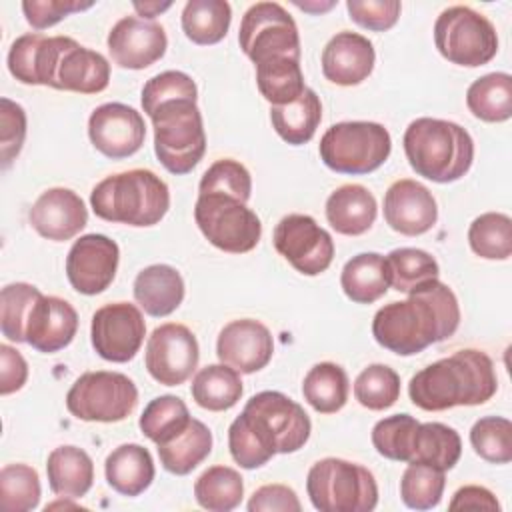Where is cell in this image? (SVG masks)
<instances>
[{
	"mask_svg": "<svg viewBox=\"0 0 512 512\" xmlns=\"http://www.w3.org/2000/svg\"><path fill=\"white\" fill-rule=\"evenodd\" d=\"M312 422L304 408L276 390L254 394L228 428L234 462L246 470L264 466L274 454H292L310 438Z\"/></svg>",
	"mask_w": 512,
	"mask_h": 512,
	"instance_id": "cell-1",
	"label": "cell"
},
{
	"mask_svg": "<svg viewBox=\"0 0 512 512\" xmlns=\"http://www.w3.org/2000/svg\"><path fill=\"white\" fill-rule=\"evenodd\" d=\"M460 324L456 294L438 278L428 280L408 294V300L382 306L372 320L374 340L398 354L412 356L450 338Z\"/></svg>",
	"mask_w": 512,
	"mask_h": 512,
	"instance_id": "cell-2",
	"label": "cell"
},
{
	"mask_svg": "<svg viewBox=\"0 0 512 512\" xmlns=\"http://www.w3.org/2000/svg\"><path fill=\"white\" fill-rule=\"evenodd\" d=\"M496 390L498 378L492 358L474 348L458 350L428 364L408 382L412 404L428 412L478 406L488 402Z\"/></svg>",
	"mask_w": 512,
	"mask_h": 512,
	"instance_id": "cell-3",
	"label": "cell"
},
{
	"mask_svg": "<svg viewBox=\"0 0 512 512\" xmlns=\"http://www.w3.org/2000/svg\"><path fill=\"white\" fill-rule=\"evenodd\" d=\"M402 142L412 170L438 184L460 180L474 160L472 136L450 120L416 118L408 124Z\"/></svg>",
	"mask_w": 512,
	"mask_h": 512,
	"instance_id": "cell-4",
	"label": "cell"
},
{
	"mask_svg": "<svg viewBox=\"0 0 512 512\" xmlns=\"http://www.w3.org/2000/svg\"><path fill=\"white\" fill-rule=\"evenodd\" d=\"M90 206L106 222L154 226L170 208V190L152 170L134 168L100 180L90 192Z\"/></svg>",
	"mask_w": 512,
	"mask_h": 512,
	"instance_id": "cell-5",
	"label": "cell"
},
{
	"mask_svg": "<svg viewBox=\"0 0 512 512\" xmlns=\"http://www.w3.org/2000/svg\"><path fill=\"white\" fill-rule=\"evenodd\" d=\"M154 128V152L172 174H188L206 152V132L196 98L160 102L148 112Z\"/></svg>",
	"mask_w": 512,
	"mask_h": 512,
	"instance_id": "cell-6",
	"label": "cell"
},
{
	"mask_svg": "<svg viewBox=\"0 0 512 512\" xmlns=\"http://www.w3.org/2000/svg\"><path fill=\"white\" fill-rule=\"evenodd\" d=\"M306 492L320 512H370L378 504L374 474L342 458H322L306 476Z\"/></svg>",
	"mask_w": 512,
	"mask_h": 512,
	"instance_id": "cell-7",
	"label": "cell"
},
{
	"mask_svg": "<svg viewBox=\"0 0 512 512\" xmlns=\"http://www.w3.org/2000/svg\"><path fill=\"white\" fill-rule=\"evenodd\" d=\"M390 150V132L382 124L366 120L332 124L318 144L322 162L338 174L374 172L388 160Z\"/></svg>",
	"mask_w": 512,
	"mask_h": 512,
	"instance_id": "cell-8",
	"label": "cell"
},
{
	"mask_svg": "<svg viewBox=\"0 0 512 512\" xmlns=\"http://www.w3.org/2000/svg\"><path fill=\"white\" fill-rule=\"evenodd\" d=\"M434 44L438 52L458 66H484L498 52L494 24L470 6H450L434 22Z\"/></svg>",
	"mask_w": 512,
	"mask_h": 512,
	"instance_id": "cell-9",
	"label": "cell"
},
{
	"mask_svg": "<svg viewBox=\"0 0 512 512\" xmlns=\"http://www.w3.org/2000/svg\"><path fill=\"white\" fill-rule=\"evenodd\" d=\"M194 220L212 246L230 254L254 250L262 236V224L256 212L246 202L226 194H198Z\"/></svg>",
	"mask_w": 512,
	"mask_h": 512,
	"instance_id": "cell-10",
	"label": "cell"
},
{
	"mask_svg": "<svg viewBox=\"0 0 512 512\" xmlns=\"http://www.w3.org/2000/svg\"><path fill=\"white\" fill-rule=\"evenodd\" d=\"M138 404L136 384L122 372L94 370L74 380L66 394V408L86 422H120Z\"/></svg>",
	"mask_w": 512,
	"mask_h": 512,
	"instance_id": "cell-11",
	"label": "cell"
},
{
	"mask_svg": "<svg viewBox=\"0 0 512 512\" xmlns=\"http://www.w3.org/2000/svg\"><path fill=\"white\" fill-rule=\"evenodd\" d=\"M238 42L254 66L272 58L300 60L302 54L298 26L278 2L252 4L242 16Z\"/></svg>",
	"mask_w": 512,
	"mask_h": 512,
	"instance_id": "cell-12",
	"label": "cell"
},
{
	"mask_svg": "<svg viewBox=\"0 0 512 512\" xmlns=\"http://www.w3.org/2000/svg\"><path fill=\"white\" fill-rule=\"evenodd\" d=\"M276 252L300 274L318 276L334 258L332 236L308 214L284 216L272 234Z\"/></svg>",
	"mask_w": 512,
	"mask_h": 512,
	"instance_id": "cell-13",
	"label": "cell"
},
{
	"mask_svg": "<svg viewBox=\"0 0 512 512\" xmlns=\"http://www.w3.org/2000/svg\"><path fill=\"white\" fill-rule=\"evenodd\" d=\"M200 348L194 332L176 322H166L148 336L144 364L148 374L164 386L184 384L196 370Z\"/></svg>",
	"mask_w": 512,
	"mask_h": 512,
	"instance_id": "cell-14",
	"label": "cell"
},
{
	"mask_svg": "<svg viewBox=\"0 0 512 512\" xmlns=\"http://www.w3.org/2000/svg\"><path fill=\"white\" fill-rule=\"evenodd\" d=\"M146 336L142 312L130 302L104 304L92 314L90 338L96 354L108 362H128L136 356Z\"/></svg>",
	"mask_w": 512,
	"mask_h": 512,
	"instance_id": "cell-15",
	"label": "cell"
},
{
	"mask_svg": "<svg viewBox=\"0 0 512 512\" xmlns=\"http://www.w3.org/2000/svg\"><path fill=\"white\" fill-rule=\"evenodd\" d=\"M92 146L106 158L120 160L136 154L146 138V124L138 110L122 102H106L88 118Z\"/></svg>",
	"mask_w": 512,
	"mask_h": 512,
	"instance_id": "cell-16",
	"label": "cell"
},
{
	"mask_svg": "<svg viewBox=\"0 0 512 512\" xmlns=\"http://www.w3.org/2000/svg\"><path fill=\"white\" fill-rule=\"evenodd\" d=\"M120 248L104 234L80 236L66 256V276L70 286L86 296L104 292L118 268Z\"/></svg>",
	"mask_w": 512,
	"mask_h": 512,
	"instance_id": "cell-17",
	"label": "cell"
},
{
	"mask_svg": "<svg viewBox=\"0 0 512 512\" xmlns=\"http://www.w3.org/2000/svg\"><path fill=\"white\" fill-rule=\"evenodd\" d=\"M106 44L114 64L128 70H142L166 54L168 38L158 22L124 16L108 32Z\"/></svg>",
	"mask_w": 512,
	"mask_h": 512,
	"instance_id": "cell-18",
	"label": "cell"
},
{
	"mask_svg": "<svg viewBox=\"0 0 512 512\" xmlns=\"http://www.w3.org/2000/svg\"><path fill=\"white\" fill-rule=\"evenodd\" d=\"M74 38L44 36L42 32H28L18 36L8 50V70L22 84H56V70L64 50Z\"/></svg>",
	"mask_w": 512,
	"mask_h": 512,
	"instance_id": "cell-19",
	"label": "cell"
},
{
	"mask_svg": "<svg viewBox=\"0 0 512 512\" xmlns=\"http://www.w3.org/2000/svg\"><path fill=\"white\" fill-rule=\"evenodd\" d=\"M216 354L222 364H228L236 372L252 374L272 360L274 340L262 322L254 318H240L228 322L220 330Z\"/></svg>",
	"mask_w": 512,
	"mask_h": 512,
	"instance_id": "cell-20",
	"label": "cell"
},
{
	"mask_svg": "<svg viewBox=\"0 0 512 512\" xmlns=\"http://www.w3.org/2000/svg\"><path fill=\"white\" fill-rule=\"evenodd\" d=\"M384 220L398 234L420 236L436 224L438 206L424 184L402 178L384 194Z\"/></svg>",
	"mask_w": 512,
	"mask_h": 512,
	"instance_id": "cell-21",
	"label": "cell"
},
{
	"mask_svg": "<svg viewBox=\"0 0 512 512\" xmlns=\"http://www.w3.org/2000/svg\"><path fill=\"white\" fill-rule=\"evenodd\" d=\"M30 226L48 240L64 242L74 238L88 224L84 200L70 188L44 190L28 212Z\"/></svg>",
	"mask_w": 512,
	"mask_h": 512,
	"instance_id": "cell-22",
	"label": "cell"
},
{
	"mask_svg": "<svg viewBox=\"0 0 512 512\" xmlns=\"http://www.w3.org/2000/svg\"><path fill=\"white\" fill-rule=\"evenodd\" d=\"M376 62L372 42L350 30L334 34L322 50V74L338 86H356L364 82Z\"/></svg>",
	"mask_w": 512,
	"mask_h": 512,
	"instance_id": "cell-23",
	"label": "cell"
},
{
	"mask_svg": "<svg viewBox=\"0 0 512 512\" xmlns=\"http://www.w3.org/2000/svg\"><path fill=\"white\" fill-rule=\"evenodd\" d=\"M78 330V314L74 306L58 296H40L26 324V344L44 354L66 348Z\"/></svg>",
	"mask_w": 512,
	"mask_h": 512,
	"instance_id": "cell-24",
	"label": "cell"
},
{
	"mask_svg": "<svg viewBox=\"0 0 512 512\" xmlns=\"http://www.w3.org/2000/svg\"><path fill=\"white\" fill-rule=\"evenodd\" d=\"M110 64L108 60L76 40L64 50L56 70V90H70L80 94H98L108 88Z\"/></svg>",
	"mask_w": 512,
	"mask_h": 512,
	"instance_id": "cell-25",
	"label": "cell"
},
{
	"mask_svg": "<svg viewBox=\"0 0 512 512\" xmlns=\"http://www.w3.org/2000/svg\"><path fill=\"white\" fill-rule=\"evenodd\" d=\"M378 206L374 194L362 184L338 186L326 200L328 224L344 236L368 232L376 220Z\"/></svg>",
	"mask_w": 512,
	"mask_h": 512,
	"instance_id": "cell-26",
	"label": "cell"
},
{
	"mask_svg": "<svg viewBox=\"0 0 512 512\" xmlns=\"http://www.w3.org/2000/svg\"><path fill=\"white\" fill-rule=\"evenodd\" d=\"M134 300L154 318L172 314L184 300V280L174 266L152 264L134 278Z\"/></svg>",
	"mask_w": 512,
	"mask_h": 512,
	"instance_id": "cell-27",
	"label": "cell"
},
{
	"mask_svg": "<svg viewBox=\"0 0 512 512\" xmlns=\"http://www.w3.org/2000/svg\"><path fill=\"white\" fill-rule=\"evenodd\" d=\"M154 460L148 448L140 444H122L114 448L106 462V482L122 496H140L154 480Z\"/></svg>",
	"mask_w": 512,
	"mask_h": 512,
	"instance_id": "cell-28",
	"label": "cell"
},
{
	"mask_svg": "<svg viewBox=\"0 0 512 512\" xmlns=\"http://www.w3.org/2000/svg\"><path fill=\"white\" fill-rule=\"evenodd\" d=\"M46 474L50 490L60 498H82L94 482L92 458L78 446H58L48 454Z\"/></svg>",
	"mask_w": 512,
	"mask_h": 512,
	"instance_id": "cell-29",
	"label": "cell"
},
{
	"mask_svg": "<svg viewBox=\"0 0 512 512\" xmlns=\"http://www.w3.org/2000/svg\"><path fill=\"white\" fill-rule=\"evenodd\" d=\"M344 294L356 304H372L390 288L388 262L378 252H360L352 256L340 274Z\"/></svg>",
	"mask_w": 512,
	"mask_h": 512,
	"instance_id": "cell-30",
	"label": "cell"
},
{
	"mask_svg": "<svg viewBox=\"0 0 512 512\" xmlns=\"http://www.w3.org/2000/svg\"><path fill=\"white\" fill-rule=\"evenodd\" d=\"M212 452V432L210 428L192 418L190 424L172 440L158 444V456L164 470L176 476L190 474L198 464H202Z\"/></svg>",
	"mask_w": 512,
	"mask_h": 512,
	"instance_id": "cell-31",
	"label": "cell"
},
{
	"mask_svg": "<svg viewBox=\"0 0 512 512\" xmlns=\"http://www.w3.org/2000/svg\"><path fill=\"white\" fill-rule=\"evenodd\" d=\"M462 454V440L458 432L442 422L418 424L408 464H426L438 470H450L456 466Z\"/></svg>",
	"mask_w": 512,
	"mask_h": 512,
	"instance_id": "cell-32",
	"label": "cell"
},
{
	"mask_svg": "<svg viewBox=\"0 0 512 512\" xmlns=\"http://www.w3.org/2000/svg\"><path fill=\"white\" fill-rule=\"evenodd\" d=\"M270 120L272 128L284 142L302 146L312 140L322 120V102L312 88H306L302 96L292 104L272 106Z\"/></svg>",
	"mask_w": 512,
	"mask_h": 512,
	"instance_id": "cell-33",
	"label": "cell"
},
{
	"mask_svg": "<svg viewBox=\"0 0 512 512\" xmlns=\"http://www.w3.org/2000/svg\"><path fill=\"white\" fill-rule=\"evenodd\" d=\"M194 402L210 412H222L238 404L242 398V380L228 364H208L192 380Z\"/></svg>",
	"mask_w": 512,
	"mask_h": 512,
	"instance_id": "cell-34",
	"label": "cell"
},
{
	"mask_svg": "<svg viewBox=\"0 0 512 512\" xmlns=\"http://www.w3.org/2000/svg\"><path fill=\"white\" fill-rule=\"evenodd\" d=\"M348 374L334 362L314 364L302 382L304 400L320 414H334L344 408L348 400Z\"/></svg>",
	"mask_w": 512,
	"mask_h": 512,
	"instance_id": "cell-35",
	"label": "cell"
},
{
	"mask_svg": "<svg viewBox=\"0 0 512 512\" xmlns=\"http://www.w3.org/2000/svg\"><path fill=\"white\" fill-rule=\"evenodd\" d=\"M468 110L484 122H504L512 116V76L490 72L476 78L466 90Z\"/></svg>",
	"mask_w": 512,
	"mask_h": 512,
	"instance_id": "cell-36",
	"label": "cell"
},
{
	"mask_svg": "<svg viewBox=\"0 0 512 512\" xmlns=\"http://www.w3.org/2000/svg\"><path fill=\"white\" fill-rule=\"evenodd\" d=\"M232 8L226 0H188L182 10V30L200 46L220 42L230 28Z\"/></svg>",
	"mask_w": 512,
	"mask_h": 512,
	"instance_id": "cell-37",
	"label": "cell"
},
{
	"mask_svg": "<svg viewBox=\"0 0 512 512\" xmlns=\"http://www.w3.org/2000/svg\"><path fill=\"white\" fill-rule=\"evenodd\" d=\"M256 86L272 106L292 104L306 90L300 60L272 58L256 64Z\"/></svg>",
	"mask_w": 512,
	"mask_h": 512,
	"instance_id": "cell-38",
	"label": "cell"
},
{
	"mask_svg": "<svg viewBox=\"0 0 512 512\" xmlns=\"http://www.w3.org/2000/svg\"><path fill=\"white\" fill-rule=\"evenodd\" d=\"M196 502L212 512H230L240 506L244 482L238 470L230 466H210L194 482Z\"/></svg>",
	"mask_w": 512,
	"mask_h": 512,
	"instance_id": "cell-39",
	"label": "cell"
},
{
	"mask_svg": "<svg viewBox=\"0 0 512 512\" xmlns=\"http://www.w3.org/2000/svg\"><path fill=\"white\" fill-rule=\"evenodd\" d=\"M190 420L192 416L184 400L172 394H164L146 404L138 426L142 434L158 446L178 436L190 424Z\"/></svg>",
	"mask_w": 512,
	"mask_h": 512,
	"instance_id": "cell-40",
	"label": "cell"
},
{
	"mask_svg": "<svg viewBox=\"0 0 512 512\" xmlns=\"http://www.w3.org/2000/svg\"><path fill=\"white\" fill-rule=\"evenodd\" d=\"M468 244L486 260H506L512 254V220L502 212H484L468 228Z\"/></svg>",
	"mask_w": 512,
	"mask_h": 512,
	"instance_id": "cell-41",
	"label": "cell"
},
{
	"mask_svg": "<svg viewBox=\"0 0 512 512\" xmlns=\"http://www.w3.org/2000/svg\"><path fill=\"white\" fill-rule=\"evenodd\" d=\"M390 270V286L410 294L420 284L438 278L440 268L432 254L420 248H396L386 256Z\"/></svg>",
	"mask_w": 512,
	"mask_h": 512,
	"instance_id": "cell-42",
	"label": "cell"
},
{
	"mask_svg": "<svg viewBox=\"0 0 512 512\" xmlns=\"http://www.w3.org/2000/svg\"><path fill=\"white\" fill-rule=\"evenodd\" d=\"M42 292L28 282L6 284L0 292V330L10 342H26V324Z\"/></svg>",
	"mask_w": 512,
	"mask_h": 512,
	"instance_id": "cell-43",
	"label": "cell"
},
{
	"mask_svg": "<svg viewBox=\"0 0 512 512\" xmlns=\"http://www.w3.org/2000/svg\"><path fill=\"white\" fill-rule=\"evenodd\" d=\"M40 478L28 464H6L0 470V504L6 512H28L40 502Z\"/></svg>",
	"mask_w": 512,
	"mask_h": 512,
	"instance_id": "cell-44",
	"label": "cell"
},
{
	"mask_svg": "<svg viewBox=\"0 0 512 512\" xmlns=\"http://www.w3.org/2000/svg\"><path fill=\"white\" fill-rule=\"evenodd\" d=\"M354 398L368 410H386L400 398V376L386 364H370L354 380Z\"/></svg>",
	"mask_w": 512,
	"mask_h": 512,
	"instance_id": "cell-45",
	"label": "cell"
},
{
	"mask_svg": "<svg viewBox=\"0 0 512 512\" xmlns=\"http://www.w3.org/2000/svg\"><path fill=\"white\" fill-rule=\"evenodd\" d=\"M444 486V470L426 464H408L400 480V498L412 510H430L440 504Z\"/></svg>",
	"mask_w": 512,
	"mask_h": 512,
	"instance_id": "cell-46",
	"label": "cell"
},
{
	"mask_svg": "<svg viewBox=\"0 0 512 512\" xmlns=\"http://www.w3.org/2000/svg\"><path fill=\"white\" fill-rule=\"evenodd\" d=\"M474 452L490 464H508L512 460V422L502 416H484L470 428Z\"/></svg>",
	"mask_w": 512,
	"mask_h": 512,
	"instance_id": "cell-47",
	"label": "cell"
},
{
	"mask_svg": "<svg viewBox=\"0 0 512 512\" xmlns=\"http://www.w3.org/2000/svg\"><path fill=\"white\" fill-rule=\"evenodd\" d=\"M418 424L420 422L410 414H394L378 420L372 428V444L376 452L388 460L408 464Z\"/></svg>",
	"mask_w": 512,
	"mask_h": 512,
	"instance_id": "cell-48",
	"label": "cell"
},
{
	"mask_svg": "<svg viewBox=\"0 0 512 512\" xmlns=\"http://www.w3.org/2000/svg\"><path fill=\"white\" fill-rule=\"evenodd\" d=\"M226 194L248 202L252 194V176L244 164L232 158L216 160L204 174L198 184V194Z\"/></svg>",
	"mask_w": 512,
	"mask_h": 512,
	"instance_id": "cell-49",
	"label": "cell"
},
{
	"mask_svg": "<svg viewBox=\"0 0 512 512\" xmlns=\"http://www.w3.org/2000/svg\"><path fill=\"white\" fill-rule=\"evenodd\" d=\"M176 98H198V88L194 80L180 70H166L152 76L142 88V108L148 114L160 102Z\"/></svg>",
	"mask_w": 512,
	"mask_h": 512,
	"instance_id": "cell-50",
	"label": "cell"
},
{
	"mask_svg": "<svg viewBox=\"0 0 512 512\" xmlns=\"http://www.w3.org/2000/svg\"><path fill=\"white\" fill-rule=\"evenodd\" d=\"M26 138V112L24 108L10 100L0 98V152L2 168H8L12 160L20 154Z\"/></svg>",
	"mask_w": 512,
	"mask_h": 512,
	"instance_id": "cell-51",
	"label": "cell"
},
{
	"mask_svg": "<svg viewBox=\"0 0 512 512\" xmlns=\"http://www.w3.org/2000/svg\"><path fill=\"white\" fill-rule=\"evenodd\" d=\"M346 8L350 20L358 26L372 32H384L398 22L402 4L398 0H348Z\"/></svg>",
	"mask_w": 512,
	"mask_h": 512,
	"instance_id": "cell-52",
	"label": "cell"
},
{
	"mask_svg": "<svg viewBox=\"0 0 512 512\" xmlns=\"http://www.w3.org/2000/svg\"><path fill=\"white\" fill-rule=\"evenodd\" d=\"M92 2H76V0H24L22 12L26 22L34 30H44L58 24L62 18L92 8Z\"/></svg>",
	"mask_w": 512,
	"mask_h": 512,
	"instance_id": "cell-53",
	"label": "cell"
},
{
	"mask_svg": "<svg viewBox=\"0 0 512 512\" xmlns=\"http://www.w3.org/2000/svg\"><path fill=\"white\" fill-rule=\"evenodd\" d=\"M248 510L250 512H260V510L300 512L302 504L292 488L284 484H266L254 490V494L248 500Z\"/></svg>",
	"mask_w": 512,
	"mask_h": 512,
	"instance_id": "cell-54",
	"label": "cell"
},
{
	"mask_svg": "<svg viewBox=\"0 0 512 512\" xmlns=\"http://www.w3.org/2000/svg\"><path fill=\"white\" fill-rule=\"evenodd\" d=\"M0 394L8 396L16 390H20L26 380H28V364L24 360V356L8 346L2 344L0 346Z\"/></svg>",
	"mask_w": 512,
	"mask_h": 512,
	"instance_id": "cell-55",
	"label": "cell"
},
{
	"mask_svg": "<svg viewBox=\"0 0 512 512\" xmlns=\"http://www.w3.org/2000/svg\"><path fill=\"white\" fill-rule=\"evenodd\" d=\"M450 510H486V512H498L500 504L496 500V496L484 488V486H462L454 492L450 504Z\"/></svg>",
	"mask_w": 512,
	"mask_h": 512,
	"instance_id": "cell-56",
	"label": "cell"
},
{
	"mask_svg": "<svg viewBox=\"0 0 512 512\" xmlns=\"http://www.w3.org/2000/svg\"><path fill=\"white\" fill-rule=\"evenodd\" d=\"M134 6V10L138 12V16H144V18H148V20H152V18H156L160 12H164V10H168L170 6H172V2H134L132 4Z\"/></svg>",
	"mask_w": 512,
	"mask_h": 512,
	"instance_id": "cell-57",
	"label": "cell"
},
{
	"mask_svg": "<svg viewBox=\"0 0 512 512\" xmlns=\"http://www.w3.org/2000/svg\"><path fill=\"white\" fill-rule=\"evenodd\" d=\"M298 8H302V10H306V12H324V10H330L332 6H334V2H326V4H322V6H318V4H308V2H294Z\"/></svg>",
	"mask_w": 512,
	"mask_h": 512,
	"instance_id": "cell-58",
	"label": "cell"
}]
</instances>
